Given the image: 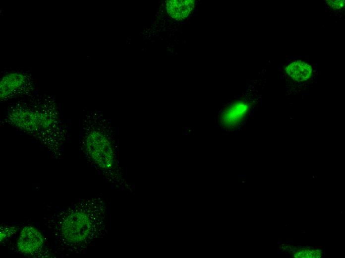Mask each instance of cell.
Here are the masks:
<instances>
[{"label": "cell", "mask_w": 345, "mask_h": 258, "mask_svg": "<svg viewBox=\"0 0 345 258\" xmlns=\"http://www.w3.org/2000/svg\"><path fill=\"white\" fill-rule=\"evenodd\" d=\"M327 3L333 8H340L344 6V0H328Z\"/></svg>", "instance_id": "10"}, {"label": "cell", "mask_w": 345, "mask_h": 258, "mask_svg": "<svg viewBox=\"0 0 345 258\" xmlns=\"http://www.w3.org/2000/svg\"><path fill=\"white\" fill-rule=\"evenodd\" d=\"M7 121L10 125L33 136L50 141L60 140L63 124L56 117L44 110L31 108L16 109L8 113Z\"/></svg>", "instance_id": "2"}, {"label": "cell", "mask_w": 345, "mask_h": 258, "mask_svg": "<svg viewBox=\"0 0 345 258\" xmlns=\"http://www.w3.org/2000/svg\"><path fill=\"white\" fill-rule=\"evenodd\" d=\"M14 228H5L2 231H0V241L5 239L6 237H8L11 234L14 233Z\"/></svg>", "instance_id": "9"}, {"label": "cell", "mask_w": 345, "mask_h": 258, "mask_svg": "<svg viewBox=\"0 0 345 258\" xmlns=\"http://www.w3.org/2000/svg\"><path fill=\"white\" fill-rule=\"evenodd\" d=\"M44 244L40 231L32 226H26L21 231L17 241L19 251L25 254L36 252Z\"/></svg>", "instance_id": "4"}, {"label": "cell", "mask_w": 345, "mask_h": 258, "mask_svg": "<svg viewBox=\"0 0 345 258\" xmlns=\"http://www.w3.org/2000/svg\"><path fill=\"white\" fill-rule=\"evenodd\" d=\"M320 255L319 251L306 249L298 250L293 254L295 258H319Z\"/></svg>", "instance_id": "8"}, {"label": "cell", "mask_w": 345, "mask_h": 258, "mask_svg": "<svg viewBox=\"0 0 345 258\" xmlns=\"http://www.w3.org/2000/svg\"><path fill=\"white\" fill-rule=\"evenodd\" d=\"M286 70L290 76L297 81L306 80L312 73L311 66L302 61L291 63L286 68Z\"/></svg>", "instance_id": "7"}, {"label": "cell", "mask_w": 345, "mask_h": 258, "mask_svg": "<svg viewBox=\"0 0 345 258\" xmlns=\"http://www.w3.org/2000/svg\"><path fill=\"white\" fill-rule=\"evenodd\" d=\"M87 152L92 160L103 169L113 164L114 153L111 142L101 131H91L85 139Z\"/></svg>", "instance_id": "3"}, {"label": "cell", "mask_w": 345, "mask_h": 258, "mask_svg": "<svg viewBox=\"0 0 345 258\" xmlns=\"http://www.w3.org/2000/svg\"><path fill=\"white\" fill-rule=\"evenodd\" d=\"M193 0L166 1V8L168 13L172 18L179 20L187 17L194 6Z\"/></svg>", "instance_id": "6"}, {"label": "cell", "mask_w": 345, "mask_h": 258, "mask_svg": "<svg viewBox=\"0 0 345 258\" xmlns=\"http://www.w3.org/2000/svg\"><path fill=\"white\" fill-rule=\"evenodd\" d=\"M87 201L67 210L59 219L58 234L66 245L76 247L89 243L97 236L104 219L103 206L94 208Z\"/></svg>", "instance_id": "1"}, {"label": "cell", "mask_w": 345, "mask_h": 258, "mask_svg": "<svg viewBox=\"0 0 345 258\" xmlns=\"http://www.w3.org/2000/svg\"><path fill=\"white\" fill-rule=\"evenodd\" d=\"M26 76L19 73H11L3 77L0 82L1 100L18 93L26 85Z\"/></svg>", "instance_id": "5"}]
</instances>
